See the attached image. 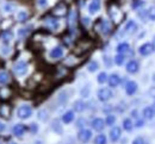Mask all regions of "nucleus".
<instances>
[{
    "label": "nucleus",
    "mask_w": 155,
    "mask_h": 144,
    "mask_svg": "<svg viewBox=\"0 0 155 144\" xmlns=\"http://www.w3.org/2000/svg\"><path fill=\"white\" fill-rule=\"evenodd\" d=\"M98 69V63L96 61H92L88 64V70L90 72H96Z\"/></svg>",
    "instance_id": "obj_29"
},
{
    "label": "nucleus",
    "mask_w": 155,
    "mask_h": 144,
    "mask_svg": "<svg viewBox=\"0 0 155 144\" xmlns=\"http://www.w3.org/2000/svg\"><path fill=\"white\" fill-rule=\"evenodd\" d=\"M148 17H149L152 21H155V6L149 8V11H148Z\"/></svg>",
    "instance_id": "obj_30"
},
{
    "label": "nucleus",
    "mask_w": 155,
    "mask_h": 144,
    "mask_svg": "<svg viewBox=\"0 0 155 144\" xmlns=\"http://www.w3.org/2000/svg\"><path fill=\"white\" fill-rule=\"evenodd\" d=\"M153 81H154V82H155V74H154V75H153Z\"/></svg>",
    "instance_id": "obj_39"
},
{
    "label": "nucleus",
    "mask_w": 155,
    "mask_h": 144,
    "mask_svg": "<svg viewBox=\"0 0 155 144\" xmlns=\"http://www.w3.org/2000/svg\"><path fill=\"white\" fill-rule=\"evenodd\" d=\"M133 144H144V141H143L141 137H137L135 141L133 142Z\"/></svg>",
    "instance_id": "obj_33"
},
{
    "label": "nucleus",
    "mask_w": 155,
    "mask_h": 144,
    "mask_svg": "<svg viewBox=\"0 0 155 144\" xmlns=\"http://www.w3.org/2000/svg\"><path fill=\"white\" fill-rule=\"evenodd\" d=\"M91 137H92V132H91L90 130H81V131L79 132V135H78L79 141H81V142H84V143L88 142V141L91 139Z\"/></svg>",
    "instance_id": "obj_5"
},
{
    "label": "nucleus",
    "mask_w": 155,
    "mask_h": 144,
    "mask_svg": "<svg viewBox=\"0 0 155 144\" xmlns=\"http://www.w3.org/2000/svg\"><path fill=\"white\" fill-rule=\"evenodd\" d=\"M136 91H137V83L135 81H129L125 86V92L128 95H133L135 94Z\"/></svg>",
    "instance_id": "obj_7"
},
{
    "label": "nucleus",
    "mask_w": 155,
    "mask_h": 144,
    "mask_svg": "<svg viewBox=\"0 0 155 144\" xmlns=\"http://www.w3.org/2000/svg\"><path fill=\"white\" fill-rule=\"evenodd\" d=\"M45 24L50 27V29H53V30H56L58 27V21L56 19H47L45 21Z\"/></svg>",
    "instance_id": "obj_20"
},
{
    "label": "nucleus",
    "mask_w": 155,
    "mask_h": 144,
    "mask_svg": "<svg viewBox=\"0 0 155 144\" xmlns=\"http://www.w3.org/2000/svg\"><path fill=\"white\" fill-rule=\"evenodd\" d=\"M115 62H116V64H118V66L123 64V62H124V55H123V54L117 55L116 57H115Z\"/></svg>",
    "instance_id": "obj_28"
},
{
    "label": "nucleus",
    "mask_w": 155,
    "mask_h": 144,
    "mask_svg": "<svg viewBox=\"0 0 155 144\" xmlns=\"http://www.w3.org/2000/svg\"><path fill=\"white\" fill-rule=\"evenodd\" d=\"M37 5H38L39 7H47V5H48V0H37Z\"/></svg>",
    "instance_id": "obj_32"
},
{
    "label": "nucleus",
    "mask_w": 155,
    "mask_h": 144,
    "mask_svg": "<svg viewBox=\"0 0 155 144\" xmlns=\"http://www.w3.org/2000/svg\"><path fill=\"white\" fill-rule=\"evenodd\" d=\"M111 97H112V92L109 89V88H101V89H99V92H98V99L100 100V101H107V100H110L111 99Z\"/></svg>",
    "instance_id": "obj_2"
},
{
    "label": "nucleus",
    "mask_w": 155,
    "mask_h": 144,
    "mask_svg": "<svg viewBox=\"0 0 155 144\" xmlns=\"http://www.w3.org/2000/svg\"><path fill=\"white\" fill-rule=\"evenodd\" d=\"M4 129H5V125H4V124L0 122V131H2Z\"/></svg>",
    "instance_id": "obj_37"
},
{
    "label": "nucleus",
    "mask_w": 155,
    "mask_h": 144,
    "mask_svg": "<svg viewBox=\"0 0 155 144\" xmlns=\"http://www.w3.org/2000/svg\"><path fill=\"white\" fill-rule=\"evenodd\" d=\"M63 55V49L61 46H56L50 51V57L51 59H60Z\"/></svg>",
    "instance_id": "obj_10"
},
{
    "label": "nucleus",
    "mask_w": 155,
    "mask_h": 144,
    "mask_svg": "<svg viewBox=\"0 0 155 144\" xmlns=\"http://www.w3.org/2000/svg\"><path fill=\"white\" fill-rule=\"evenodd\" d=\"M73 119H74V113H73L72 111H68V112H66V113L63 114V117H62V120H63V123H66V124L71 123Z\"/></svg>",
    "instance_id": "obj_15"
},
{
    "label": "nucleus",
    "mask_w": 155,
    "mask_h": 144,
    "mask_svg": "<svg viewBox=\"0 0 155 144\" xmlns=\"http://www.w3.org/2000/svg\"><path fill=\"white\" fill-rule=\"evenodd\" d=\"M17 18H18L19 21H26V19H28V12H26V11H20L19 13H18V16H17Z\"/></svg>",
    "instance_id": "obj_25"
},
{
    "label": "nucleus",
    "mask_w": 155,
    "mask_h": 144,
    "mask_svg": "<svg viewBox=\"0 0 155 144\" xmlns=\"http://www.w3.org/2000/svg\"><path fill=\"white\" fill-rule=\"evenodd\" d=\"M120 137V129L119 127H114L111 131H110V138L112 142H116L119 139Z\"/></svg>",
    "instance_id": "obj_11"
},
{
    "label": "nucleus",
    "mask_w": 155,
    "mask_h": 144,
    "mask_svg": "<svg viewBox=\"0 0 155 144\" xmlns=\"http://www.w3.org/2000/svg\"><path fill=\"white\" fill-rule=\"evenodd\" d=\"M74 110H75L77 112H82V111L85 110V103L81 101V100L75 101V103H74Z\"/></svg>",
    "instance_id": "obj_21"
},
{
    "label": "nucleus",
    "mask_w": 155,
    "mask_h": 144,
    "mask_svg": "<svg viewBox=\"0 0 155 144\" xmlns=\"http://www.w3.org/2000/svg\"><path fill=\"white\" fill-rule=\"evenodd\" d=\"M13 70H15V73H16L17 75H24V74L28 72V63L24 61H20V62H18V63H16Z\"/></svg>",
    "instance_id": "obj_3"
},
{
    "label": "nucleus",
    "mask_w": 155,
    "mask_h": 144,
    "mask_svg": "<svg viewBox=\"0 0 155 144\" xmlns=\"http://www.w3.org/2000/svg\"><path fill=\"white\" fill-rule=\"evenodd\" d=\"M69 25H71V29H75V25H77V12L74 10L71 11V13H69Z\"/></svg>",
    "instance_id": "obj_13"
},
{
    "label": "nucleus",
    "mask_w": 155,
    "mask_h": 144,
    "mask_svg": "<svg viewBox=\"0 0 155 144\" xmlns=\"http://www.w3.org/2000/svg\"><path fill=\"white\" fill-rule=\"evenodd\" d=\"M116 122V118H115V116H107V118H106V124L107 125H114Z\"/></svg>",
    "instance_id": "obj_31"
},
{
    "label": "nucleus",
    "mask_w": 155,
    "mask_h": 144,
    "mask_svg": "<svg viewBox=\"0 0 155 144\" xmlns=\"http://www.w3.org/2000/svg\"><path fill=\"white\" fill-rule=\"evenodd\" d=\"M12 36H13V34H12L11 31H5V32L2 34V36H1V38H2L4 42L8 43V42L12 40Z\"/></svg>",
    "instance_id": "obj_23"
},
{
    "label": "nucleus",
    "mask_w": 155,
    "mask_h": 144,
    "mask_svg": "<svg viewBox=\"0 0 155 144\" xmlns=\"http://www.w3.org/2000/svg\"><path fill=\"white\" fill-rule=\"evenodd\" d=\"M110 30H111L110 23L106 21H103V23H101V32H103L104 35H107V34L110 32Z\"/></svg>",
    "instance_id": "obj_18"
},
{
    "label": "nucleus",
    "mask_w": 155,
    "mask_h": 144,
    "mask_svg": "<svg viewBox=\"0 0 155 144\" xmlns=\"http://www.w3.org/2000/svg\"><path fill=\"white\" fill-rule=\"evenodd\" d=\"M88 18H84V24H86V25H88Z\"/></svg>",
    "instance_id": "obj_38"
},
{
    "label": "nucleus",
    "mask_w": 155,
    "mask_h": 144,
    "mask_svg": "<svg viewBox=\"0 0 155 144\" xmlns=\"http://www.w3.org/2000/svg\"><path fill=\"white\" fill-rule=\"evenodd\" d=\"M153 108H154V110H155V103H154V107H153Z\"/></svg>",
    "instance_id": "obj_40"
},
{
    "label": "nucleus",
    "mask_w": 155,
    "mask_h": 144,
    "mask_svg": "<svg viewBox=\"0 0 155 144\" xmlns=\"http://www.w3.org/2000/svg\"><path fill=\"white\" fill-rule=\"evenodd\" d=\"M18 117L21 118V119H28L31 114H32V110L29 105H23L18 108V112H17Z\"/></svg>",
    "instance_id": "obj_1"
},
{
    "label": "nucleus",
    "mask_w": 155,
    "mask_h": 144,
    "mask_svg": "<svg viewBox=\"0 0 155 144\" xmlns=\"http://www.w3.org/2000/svg\"><path fill=\"white\" fill-rule=\"evenodd\" d=\"M153 51H154V46H153V44H150V43H146V44H143V45L140 46V54H141L142 56H148V55H150Z\"/></svg>",
    "instance_id": "obj_4"
},
{
    "label": "nucleus",
    "mask_w": 155,
    "mask_h": 144,
    "mask_svg": "<svg viewBox=\"0 0 155 144\" xmlns=\"http://www.w3.org/2000/svg\"><path fill=\"white\" fill-rule=\"evenodd\" d=\"M28 32H29V30H28V29H20L18 34H19V36H23V35H26Z\"/></svg>",
    "instance_id": "obj_34"
},
{
    "label": "nucleus",
    "mask_w": 155,
    "mask_h": 144,
    "mask_svg": "<svg viewBox=\"0 0 155 144\" xmlns=\"http://www.w3.org/2000/svg\"><path fill=\"white\" fill-rule=\"evenodd\" d=\"M11 144H16V143H11Z\"/></svg>",
    "instance_id": "obj_41"
},
{
    "label": "nucleus",
    "mask_w": 155,
    "mask_h": 144,
    "mask_svg": "<svg viewBox=\"0 0 155 144\" xmlns=\"http://www.w3.org/2000/svg\"><path fill=\"white\" fill-rule=\"evenodd\" d=\"M136 126H137V127H141V126H143V120H137V123H136Z\"/></svg>",
    "instance_id": "obj_36"
},
{
    "label": "nucleus",
    "mask_w": 155,
    "mask_h": 144,
    "mask_svg": "<svg viewBox=\"0 0 155 144\" xmlns=\"http://www.w3.org/2000/svg\"><path fill=\"white\" fill-rule=\"evenodd\" d=\"M96 144H106V137H105V135H99V136H97Z\"/></svg>",
    "instance_id": "obj_26"
},
{
    "label": "nucleus",
    "mask_w": 155,
    "mask_h": 144,
    "mask_svg": "<svg viewBox=\"0 0 155 144\" xmlns=\"http://www.w3.org/2000/svg\"><path fill=\"white\" fill-rule=\"evenodd\" d=\"M24 131H25V126L21 125V124H18V125H16V126L13 127V133H15L16 136H18V137H20V136L24 133Z\"/></svg>",
    "instance_id": "obj_16"
},
{
    "label": "nucleus",
    "mask_w": 155,
    "mask_h": 144,
    "mask_svg": "<svg viewBox=\"0 0 155 144\" xmlns=\"http://www.w3.org/2000/svg\"><path fill=\"white\" fill-rule=\"evenodd\" d=\"M138 70V63L135 60H131V61L128 62L127 64V72L130 73V74H134Z\"/></svg>",
    "instance_id": "obj_8"
},
{
    "label": "nucleus",
    "mask_w": 155,
    "mask_h": 144,
    "mask_svg": "<svg viewBox=\"0 0 155 144\" xmlns=\"http://www.w3.org/2000/svg\"><path fill=\"white\" fill-rule=\"evenodd\" d=\"M119 81H120V79H119V76L117 75V74H112L110 78H109V85L111 86V87H116L119 85Z\"/></svg>",
    "instance_id": "obj_14"
},
{
    "label": "nucleus",
    "mask_w": 155,
    "mask_h": 144,
    "mask_svg": "<svg viewBox=\"0 0 155 144\" xmlns=\"http://www.w3.org/2000/svg\"><path fill=\"white\" fill-rule=\"evenodd\" d=\"M8 81V74L6 72H0V85H6Z\"/></svg>",
    "instance_id": "obj_22"
},
{
    "label": "nucleus",
    "mask_w": 155,
    "mask_h": 144,
    "mask_svg": "<svg viewBox=\"0 0 155 144\" xmlns=\"http://www.w3.org/2000/svg\"><path fill=\"white\" fill-rule=\"evenodd\" d=\"M129 49H130V46H129L128 43H120V44L117 46V51H118L119 54H125V53L129 51Z\"/></svg>",
    "instance_id": "obj_17"
},
{
    "label": "nucleus",
    "mask_w": 155,
    "mask_h": 144,
    "mask_svg": "<svg viewBox=\"0 0 155 144\" xmlns=\"http://www.w3.org/2000/svg\"><path fill=\"white\" fill-rule=\"evenodd\" d=\"M155 116V110L153 107H146L143 110V117L146 119H153Z\"/></svg>",
    "instance_id": "obj_12"
},
{
    "label": "nucleus",
    "mask_w": 155,
    "mask_h": 144,
    "mask_svg": "<svg viewBox=\"0 0 155 144\" xmlns=\"http://www.w3.org/2000/svg\"><path fill=\"white\" fill-rule=\"evenodd\" d=\"M37 130H38L37 125H36V124H32V125H31V131H32V132H36Z\"/></svg>",
    "instance_id": "obj_35"
},
{
    "label": "nucleus",
    "mask_w": 155,
    "mask_h": 144,
    "mask_svg": "<svg viewBox=\"0 0 155 144\" xmlns=\"http://www.w3.org/2000/svg\"><path fill=\"white\" fill-rule=\"evenodd\" d=\"M123 127H124V130H127V131L133 130V122H131L130 119H125V120L123 122Z\"/></svg>",
    "instance_id": "obj_24"
},
{
    "label": "nucleus",
    "mask_w": 155,
    "mask_h": 144,
    "mask_svg": "<svg viewBox=\"0 0 155 144\" xmlns=\"http://www.w3.org/2000/svg\"><path fill=\"white\" fill-rule=\"evenodd\" d=\"M104 120L101 119V118H96L93 122H92V127L94 129V130H97V131H101L103 129H104Z\"/></svg>",
    "instance_id": "obj_9"
},
{
    "label": "nucleus",
    "mask_w": 155,
    "mask_h": 144,
    "mask_svg": "<svg viewBox=\"0 0 155 144\" xmlns=\"http://www.w3.org/2000/svg\"><path fill=\"white\" fill-rule=\"evenodd\" d=\"M136 23L134 21H129L127 23V25H125V30L128 31V32H134L136 30Z\"/></svg>",
    "instance_id": "obj_19"
},
{
    "label": "nucleus",
    "mask_w": 155,
    "mask_h": 144,
    "mask_svg": "<svg viewBox=\"0 0 155 144\" xmlns=\"http://www.w3.org/2000/svg\"><path fill=\"white\" fill-rule=\"evenodd\" d=\"M100 6H101V1L100 0H92L90 6H88V10H90V13L94 14L97 13L98 11L100 10Z\"/></svg>",
    "instance_id": "obj_6"
},
{
    "label": "nucleus",
    "mask_w": 155,
    "mask_h": 144,
    "mask_svg": "<svg viewBox=\"0 0 155 144\" xmlns=\"http://www.w3.org/2000/svg\"><path fill=\"white\" fill-rule=\"evenodd\" d=\"M106 80H107V75H106V73H100V74L98 75V82L99 83L106 82Z\"/></svg>",
    "instance_id": "obj_27"
}]
</instances>
